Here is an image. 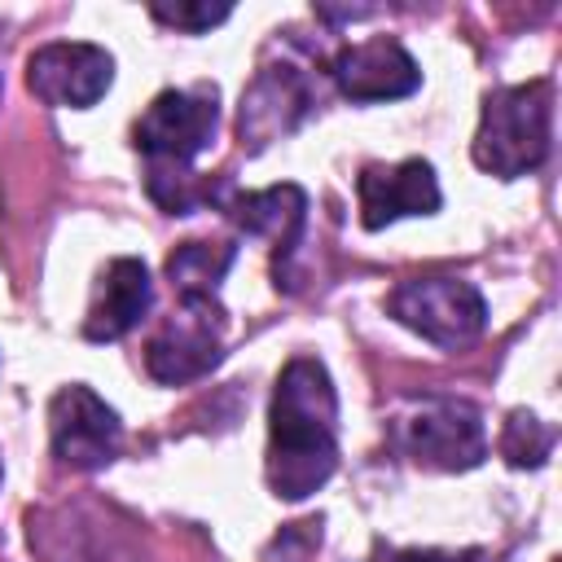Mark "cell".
Masks as SVG:
<instances>
[{
	"label": "cell",
	"instance_id": "1",
	"mask_svg": "<svg viewBox=\"0 0 562 562\" xmlns=\"http://www.w3.org/2000/svg\"><path fill=\"white\" fill-rule=\"evenodd\" d=\"M338 465V395L316 356H294L268 404V487L281 501L312 496Z\"/></svg>",
	"mask_w": 562,
	"mask_h": 562
},
{
	"label": "cell",
	"instance_id": "18",
	"mask_svg": "<svg viewBox=\"0 0 562 562\" xmlns=\"http://www.w3.org/2000/svg\"><path fill=\"white\" fill-rule=\"evenodd\" d=\"M0 474H4V465H0Z\"/></svg>",
	"mask_w": 562,
	"mask_h": 562
},
{
	"label": "cell",
	"instance_id": "3",
	"mask_svg": "<svg viewBox=\"0 0 562 562\" xmlns=\"http://www.w3.org/2000/svg\"><path fill=\"white\" fill-rule=\"evenodd\" d=\"M220 127V92L215 83L198 88H167L149 101V110L136 119V149L145 154V167L180 171L202 149H211Z\"/></svg>",
	"mask_w": 562,
	"mask_h": 562
},
{
	"label": "cell",
	"instance_id": "6",
	"mask_svg": "<svg viewBox=\"0 0 562 562\" xmlns=\"http://www.w3.org/2000/svg\"><path fill=\"white\" fill-rule=\"evenodd\" d=\"M48 439H53V457L61 465L101 470L119 457L123 422L92 386L70 382L48 400Z\"/></svg>",
	"mask_w": 562,
	"mask_h": 562
},
{
	"label": "cell",
	"instance_id": "9",
	"mask_svg": "<svg viewBox=\"0 0 562 562\" xmlns=\"http://www.w3.org/2000/svg\"><path fill=\"white\" fill-rule=\"evenodd\" d=\"M316 97L312 83L299 66L281 61V66H259V75L250 79V88L241 92V110H237V136L250 154L268 149L272 140L290 136L307 114H312Z\"/></svg>",
	"mask_w": 562,
	"mask_h": 562
},
{
	"label": "cell",
	"instance_id": "17",
	"mask_svg": "<svg viewBox=\"0 0 562 562\" xmlns=\"http://www.w3.org/2000/svg\"><path fill=\"white\" fill-rule=\"evenodd\" d=\"M479 553H439V549H408V553H395V562H474Z\"/></svg>",
	"mask_w": 562,
	"mask_h": 562
},
{
	"label": "cell",
	"instance_id": "4",
	"mask_svg": "<svg viewBox=\"0 0 562 562\" xmlns=\"http://www.w3.org/2000/svg\"><path fill=\"white\" fill-rule=\"evenodd\" d=\"M386 303H391V316L400 325H408L413 334H422L426 342H435L443 351L470 347L487 325V303H483L479 285H470L461 277L400 281Z\"/></svg>",
	"mask_w": 562,
	"mask_h": 562
},
{
	"label": "cell",
	"instance_id": "14",
	"mask_svg": "<svg viewBox=\"0 0 562 562\" xmlns=\"http://www.w3.org/2000/svg\"><path fill=\"white\" fill-rule=\"evenodd\" d=\"M237 259L233 241H180L167 255V277L180 299H211Z\"/></svg>",
	"mask_w": 562,
	"mask_h": 562
},
{
	"label": "cell",
	"instance_id": "2",
	"mask_svg": "<svg viewBox=\"0 0 562 562\" xmlns=\"http://www.w3.org/2000/svg\"><path fill=\"white\" fill-rule=\"evenodd\" d=\"M549 123H553V83L549 79L496 88L483 101L470 154L496 180L527 176L549 154Z\"/></svg>",
	"mask_w": 562,
	"mask_h": 562
},
{
	"label": "cell",
	"instance_id": "10",
	"mask_svg": "<svg viewBox=\"0 0 562 562\" xmlns=\"http://www.w3.org/2000/svg\"><path fill=\"white\" fill-rule=\"evenodd\" d=\"M329 75L347 101H395V97L417 92V83H422L413 53L386 35L338 48L329 61Z\"/></svg>",
	"mask_w": 562,
	"mask_h": 562
},
{
	"label": "cell",
	"instance_id": "7",
	"mask_svg": "<svg viewBox=\"0 0 562 562\" xmlns=\"http://www.w3.org/2000/svg\"><path fill=\"white\" fill-rule=\"evenodd\" d=\"M224 312L211 299H180V312L162 321V329L145 347V369L162 386H184L215 369L220 360Z\"/></svg>",
	"mask_w": 562,
	"mask_h": 562
},
{
	"label": "cell",
	"instance_id": "12",
	"mask_svg": "<svg viewBox=\"0 0 562 562\" xmlns=\"http://www.w3.org/2000/svg\"><path fill=\"white\" fill-rule=\"evenodd\" d=\"M154 307V281L149 268L132 255H119L105 263L88 316H83V338L88 342H119L123 334H132Z\"/></svg>",
	"mask_w": 562,
	"mask_h": 562
},
{
	"label": "cell",
	"instance_id": "11",
	"mask_svg": "<svg viewBox=\"0 0 562 562\" xmlns=\"http://www.w3.org/2000/svg\"><path fill=\"white\" fill-rule=\"evenodd\" d=\"M360 193V224L369 233L404 220V215H435L439 211V180L426 158H404L395 167L369 162L356 180Z\"/></svg>",
	"mask_w": 562,
	"mask_h": 562
},
{
	"label": "cell",
	"instance_id": "15",
	"mask_svg": "<svg viewBox=\"0 0 562 562\" xmlns=\"http://www.w3.org/2000/svg\"><path fill=\"white\" fill-rule=\"evenodd\" d=\"M553 443H558V430L553 426H544L536 413H527V408H514L509 417H505V426H501V457L514 465V470H540L544 461H549V452H553Z\"/></svg>",
	"mask_w": 562,
	"mask_h": 562
},
{
	"label": "cell",
	"instance_id": "8",
	"mask_svg": "<svg viewBox=\"0 0 562 562\" xmlns=\"http://www.w3.org/2000/svg\"><path fill=\"white\" fill-rule=\"evenodd\" d=\"M114 79V57L88 40H53L26 57V88L44 105L88 110L105 97Z\"/></svg>",
	"mask_w": 562,
	"mask_h": 562
},
{
	"label": "cell",
	"instance_id": "13",
	"mask_svg": "<svg viewBox=\"0 0 562 562\" xmlns=\"http://www.w3.org/2000/svg\"><path fill=\"white\" fill-rule=\"evenodd\" d=\"M228 220L250 233V237H268L277 259L294 250L303 220H307V193L299 184H272V189H255V193H237L224 202Z\"/></svg>",
	"mask_w": 562,
	"mask_h": 562
},
{
	"label": "cell",
	"instance_id": "16",
	"mask_svg": "<svg viewBox=\"0 0 562 562\" xmlns=\"http://www.w3.org/2000/svg\"><path fill=\"white\" fill-rule=\"evenodd\" d=\"M149 13L162 26H176V31L198 35V31H211L215 22H224L228 18V4H154Z\"/></svg>",
	"mask_w": 562,
	"mask_h": 562
},
{
	"label": "cell",
	"instance_id": "5",
	"mask_svg": "<svg viewBox=\"0 0 562 562\" xmlns=\"http://www.w3.org/2000/svg\"><path fill=\"white\" fill-rule=\"evenodd\" d=\"M400 443L426 470H474L487 457L479 408L452 395H426L408 417H400Z\"/></svg>",
	"mask_w": 562,
	"mask_h": 562
}]
</instances>
